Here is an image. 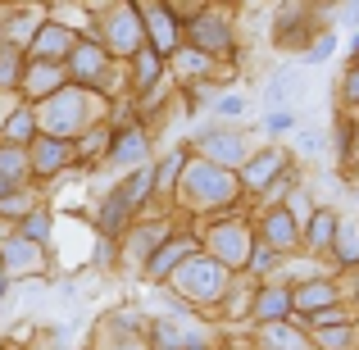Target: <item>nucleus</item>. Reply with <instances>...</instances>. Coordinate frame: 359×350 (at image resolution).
<instances>
[{"label": "nucleus", "mask_w": 359, "mask_h": 350, "mask_svg": "<svg viewBox=\"0 0 359 350\" xmlns=\"http://www.w3.org/2000/svg\"><path fill=\"white\" fill-rule=\"evenodd\" d=\"M351 96H359V73H355V78H351Z\"/></svg>", "instance_id": "f257e3e1"}]
</instances>
